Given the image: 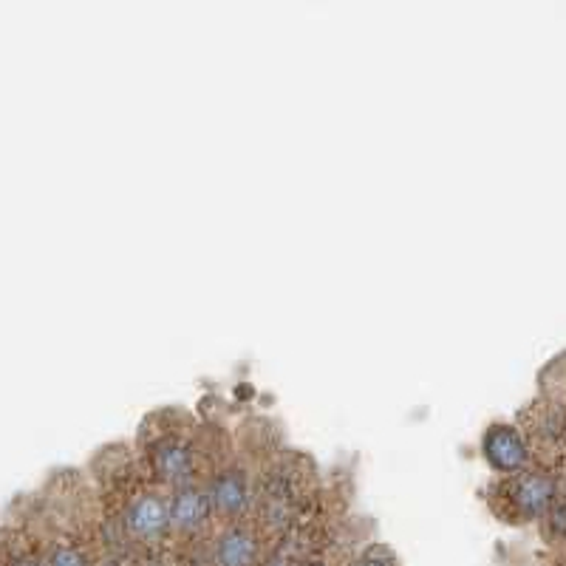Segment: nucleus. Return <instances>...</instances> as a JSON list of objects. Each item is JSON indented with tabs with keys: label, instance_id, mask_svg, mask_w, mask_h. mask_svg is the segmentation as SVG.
I'll return each instance as SVG.
<instances>
[{
	"label": "nucleus",
	"instance_id": "f257e3e1",
	"mask_svg": "<svg viewBox=\"0 0 566 566\" xmlns=\"http://www.w3.org/2000/svg\"><path fill=\"white\" fill-rule=\"evenodd\" d=\"M134 450L142 473L162 490L201 482V422L182 405L150 411Z\"/></svg>",
	"mask_w": 566,
	"mask_h": 566
},
{
	"label": "nucleus",
	"instance_id": "f03ea898",
	"mask_svg": "<svg viewBox=\"0 0 566 566\" xmlns=\"http://www.w3.org/2000/svg\"><path fill=\"white\" fill-rule=\"evenodd\" d=\"M558 499V479L547 467H530L513 476H496L484 487V504L504 524H530L550 513Z\"/></svg>",
	"mask_w": 566,
	"mask_h": 566
},
{
	"label": "nucleus",
	"instance_id": "7ed1b4c3",
	"mask_svg": "<svg viewBox=\"0 0 566 566\" xmlns=\"http://www.w3.org/2000/svg\"><path fill=\"white\" fill-rule=\"evenodd\" d=\"M258 470H261V462L252 459L250 453L238 448L235 442V448L201 482L210 493L218 524L252 518L255 496H258Z\"/></svg>",
	"mask_w": 566,
	"mask_h": 566
},
{
	"label": "nucleus",
	"instance_id": "20e7f679",
	"mask_svg": "<svg viewBox=\"0 0 566 566\" xmlns=\"http://www.w3.org/2000/svg\"><path fill=\"white\" fill-rule=\"evenodd\" d=\"M272 535L252 518L218 524L213 535V566H261Z\"/></svg>",
	"mask_w": 566,
	"mask_h": 566
},
{
	"label": "nucleus",
	"instance_id": "39448f33",
	"mask_svg": "<svg viewBox=\"0 0 566 566\" xmlns=\"http://www.w3.org/2000/svg\"><path fill=\"white\" fill-rule=\"evenodd\" d=\"M484 465L496 476H513L533 467V450L524 433L513 422H490L479 439Z\"/></svg>",
	"mask_w": 566,
	"mask_h": 566
},
{
	"label": "nucleus",
	"instance_id": "423d86ee",
	"mask_svg": "<svg viewBox=\"0 0 566 566\" xmlns=\"http://www.w3.org/2000/svg\"><path fill=\"white\" fill-rule=\"evenodd\" d=\"M167 510H170V538H199L218 524L210 493L201 482L167 490Z\"/></svg>",
	"mask_w": 566,
	"mask_h": 566
},
{
	"label": "nucleus",
	"instance_id": "0eeeda50",
	"mask_svg": "<svg viewBox=\"0 0 566 566\" xmlns=\"http://www.w3.org/2000/svg\"><path fill=\"white\" fill-rule=\"evenodd\" d=\"M0 566H49V561L23 533H6L0 541Z\"/></svg>",
	"mask_w": 566,
	"mask_h": 566
},
{
	"label": "nucleus",
	"instance_id": "6e6552de",
	"mask_svg": "<svg viewBox=\"0 0 566 566\" xmlns=\"http://www.w3.org/2000/svg\"><path fill=\"white\" fill-rule=\"evenodd\" d=\"M46 561H49V566H97L91 564L88 550H85L77 538H57V541H51L49 550H46Z\"/></svg>",
	"mask_w": 566,
	"mask_h": 566
},
{
	"label": "nucleus",
	"instance_id": "1a4fd4ad",
	"mask_svg": "<svg viewBox=\"0 0 566 566\" xmlns=\"http://www.w3.org/2000/svg\"><path fill=\"white\" fill-rule=\"evenodd\" d=\"M351 566H400V561H397V552L391 550L388 544L377 541V544H368Z\"/></svg>",
	"mask_w": 566,
	"mask_h": 566
},
{
	"label": "nucleus",
	"instance_id": "9d476101",
	"mask_svg": "<svg viewBox=\"0 0 566 566\" xmlns=\"http://www.w3.org/2000/svg\"><path fill=\"white\" fill-rule=\"evenodd\" d=\"M547 524V535L550 538H566V501H561V496L555 499V504L550 507V513L541 518Z\"/></svg>",
	"mask_w": 566,
	"mask_h": 566
},
{
	"label": "nucleus",
	"instance_id": "9b49d317",
	"mask_svg": "<svg viewBox=\"0 0 566 566\" xmlns=\"http://www.w3.org/2000/svg\"><path fill=\"white\" fill-rule=\"evenodd\" d=\"M261 566H300V564H295V561L289 558V552L286 550H272L267 558H264V564Z\"/></svg>",
	"mask_w": 566,
	"mask_h": 566
},
{
	"label": "nucleus",
	"instance_id": "f8f14e48",
	"mask_svg": "<svg viewBox=\"0 0 566 566\" xmlns=\"http://www.w3.org/2000/svg\"><path fill=\"white\" fill-rule=\"evenodd\" d=\"M300 566H332L326 558H309V561H303Z\"/></svg>",
	"mask_w": 566,
	"mask_h": 566
}]
</instances>
